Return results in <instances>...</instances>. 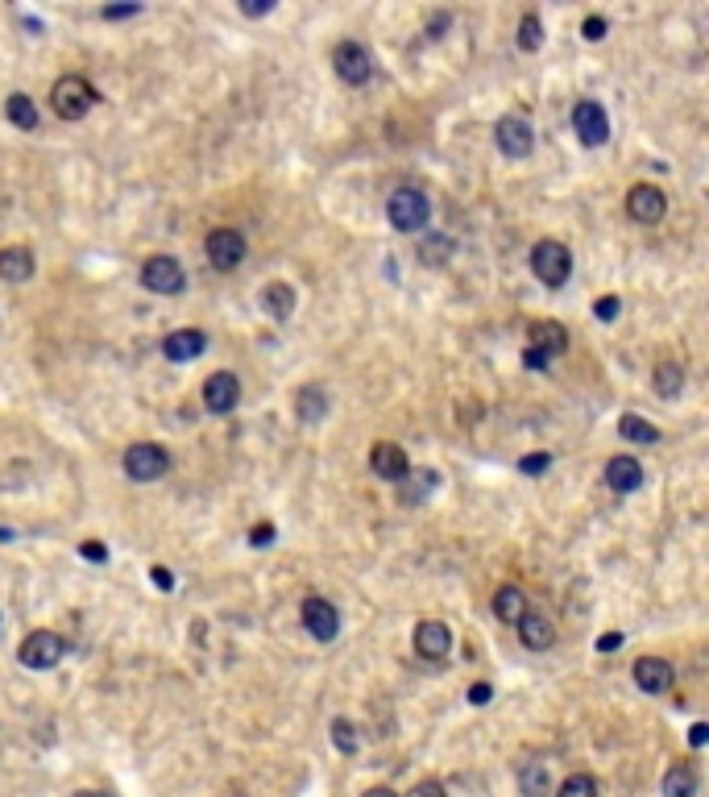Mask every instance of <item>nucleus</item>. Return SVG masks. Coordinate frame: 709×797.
Instances as JSON below:
<instances>
[{
    "label": "nucleus",
    "mask_w": 709,
    "mask_h": 797,
    "mask_svg": "<svg viewBox=\"0 0 709 797\" xmlns=\"http://www.w3.org/2000/svg\"><path fill=\"white\" fill-rule=\"evenodd\" d=\"M519 46L527 54H535V50L544 46V25H540V17H535V13H523V21H519Z\"/></svg>",
    "instance_id": "32"
},
{
    "label": "nucleus",
    "mask_w": 709,
    "mask_h": 797,
    "mask_svg": "<svg viewBox=\"0 0 709 797\" xmlns=\"http://www.w3.org/2000/svg\"><path fill=\"white\" fill-rule=\"evenodd\" d=\"M415 652L423 656V661H444V656L452 652V627L440 623V619H423L415 627Z\"/></svg>",
    "instance_id": "14"
},
{
    "label": "nucleus",
    "mask_w": 709,
    "mask_h": 797,
    "mask_svg": "<svg viewBox=\"0 0 709 797\" xmlns=\"http://www.w3.org/2000/svg\"><path fill=\"white\" fill-rule=\"evenodd\" d=\"M606 482H610V490H618V494H631V490L643 486V465H639L635 457H610V461H606Z\"/></svg>",
    "instance_id": "19"
},
{
    "label": "nucleus",
    "mask_w": 709,
    "mask_h": 797,
    "mask_svg": "<svg viewBox=\"0 0 709 797\" xmlns=\"http://www.w3.org/2000/svg\"><path fill=\"white\" fill-rule=\"evenodd\" d=\"M490 698H494V685H490V681H477V685H469V702H473V706H486Z\"/></svg>",
    "instance_id": "40"
},
{
    "label": "nucleus",
    "mask_w": 709,
    "mask_h": 797,
    "mask_svg": "<svg viewBox=\"0 0 709 797\" xmlns=\"http://www.w3.org/2000/svg\"><path fill=\"white\" fill-rule=\"evenodd\" d=\"M515 627H519L523 648H531V652H544V648H552V640H556L552 619H548V615H540V611H527Z\"/></svg>",
    "instance_id": "18"
},
{
    "label": "nucleus",
    "mask_w": 709,
    "mask_h": 797,
    "mask_svg": "<svg viewBox=\"0 0 709 797\" xmlns=\"http://www.w3.org/2000/svg\"><path fill=\"white\" fill-rule=\"evenodd\" d=\"M494 142L506 158H527L535 150V129H531L527 117H502L494 125Z\"/></svg>",
    "instance_id": "9"
},
{
    "label": "nucleus",
    "mask_w": 709,
    "mask_h": 797,
    "mask_svg": "<svg viewBox=\"0 0 709 797\" xmlns=\"http://www.w3.org/2000/svg\"><path fill=\"white\" fill-rule=\"evenodd\" d=\"M96 100H100V92H96L83 75H63L59 84L50 88V108H54V113H59L63 121L88 117L92 108H96Z\"/></svg>",
    "instance_id": "2"
},
{
    "label": "nucleus",
    "mask_w": 709,
    "mask_h": 797,
    "mask_svg": "<svg viewBox=\"0 0 709 797\" xmlns=\"http://www.w3.org/2000/svg\"><path fill=\"white\" fill-rule=\"evenodd\" d=\"M5 113H9V121L17 125V129H38V108H34V100L25 96V92H13L9 96V104H5Z\"/></svg>",
    "instance_id": "29"
},
{
    "label": "nucleus",
    "mask_w": 709,
    "mask_h": 797,
    "mask_svg": "<svg viewBox=\"0 0 709 797\" xmlns=\"http://www.w3.org/2000/svg\"><path fill=\"white\" fill-rule=\"evenodd\" d=\"M274 9V0H241V13L245 17H266Z\"/></svg>",
    "instance_id": "42"
},
{
    "label": "nucleus",
    "mask_w": 709,
    "mask_h": 797,
    "mask_svg": "<svg viewBox=\"0 0 709 797\" xmlns=\"http://www.w3.org/2000/svg\"><path fill=\"white\" fill-rule=\"evenodd\" d=\"M170 470V453L154 441H137L125 449V474L133 482H158Z\"/></svg>",
    "instance_id": "5"
},
{
    "label": "nucleus",
    "mask_w": 709,
    "mask_h": 797,
    "mask_svg": "<svg viewBox=\"0 0 709 797\" xmlns=\"http://www.w3.org/2000/svg\"><path fill=\"white\" fill-rule=\"evenodd\" d=\"M494 615H498L502 623H519V619L527 615V594H523L519 586H502V590L494 594Z\"/></svg>",
    "instance_id": "23"
},
{
    "label": "nucleus",
    "mask_w": 709,
    "mask_h": 797,
    "mask_svg": "<svg viewBox=\"0 0 709 797\" xmlns=\"http://www.w3.org/2000/svg\"><path fill=\"white\" fill-rule=\"evenodd\" d=\"M627 212H631V221H639V225H660L664 212H668V200H664V191L656 183H635L627 191Z\"/></svg>",
    "instance_id": "10"
},
{
    "label": "nucleus",
    "mask_w": 709,
    "mask_h": 797,
    "mask_svg": "<svg viewBox=\"0 0 709 797\" xmlns=\"http://www.w3.org/2000/svg\"><path fill=\"white\" fill-rule=\"evenodd\" d=\"M270 540H274V524H258L249 532V544H258V548H266Z\"/></svg>",
    "instance_id": "45"
},
{
    "label": "nucleus",
    "mask_w": 709,
    "mask_h": 797,
    "mask_svg": "<svg viewBox=\"0 0 709 797\" xmlns=\"http://www.w3.org/2000/svg\"><path fill=\"white\" fill-rule=\"evenodd\" d=\"M204 349H208V337L200 328H179V333H166V341H162V353L170 362H191V357H200Z\"/></svg>",
    "instance_id": "17"
},
{
    "label": "nucleus",
    "mask_w": 709,
    "mask_h": 797,
    "mask_svg": "<svg viewBox=\"0 0 709 797\" xmlns=\"http://www.w3.org/2000/svg\"><path fill=\"white\" fill-rule=\"evenodd\" d=\"M361 797H399V793H394V789H386V785H374V789H365Z\"/></svg>",
    "instance_id": "49"
},
{
    "label": "nucleus",
    "mask_w": 709,
    "mask_h": 797,
    "mask_svg": "<svg viewBox=\"0 0 709 797\" xmlns=\"http://www.w3.org/2000/svg\"><path fill=\"white\" fill-rule=\"evenodd\" d=\"M618 436H627V441H635V445H656L660 441L656 424L643 420V416H622L618 420Z\"/></svg>",
    "instance_id": "30"
},
{
    "label": "nucleus",
    "mask_w": 709,
    "mask_h": 797,
    "mask_svg": "<svg viewBox=\"0 0 709 797\" xmlns=\"http://www.w3.org/2000/svg\"><path fill=\"white\" fill-rule=\"evenodd\" d=\"M614 648H622V636H618V631H614V636H602V640H598V652H614Z\"/></svg>",
    "instance_id": "48"
},
{
    "label": "nucleus",
    "mask_w": 709,
    "mask_h": 797,
    "mask_svg": "<svg viewBox=\"0 0 709 797\" xmlns=\"http://www.w3.org/2000/svg\"><path fill=\"white\" fill-rule=\"evenodd\" d=\"M618 312H622V299H618V295H602L598 304H593V316L606 320V324H610V320H618Z\"/></svg>",
    "instance_id": "36"
},
{
    "label": "nucleus",
    "mask_w": 709,
    "mask_h": 797,
    "mask_svg": "<svg viewBox=\"0 0 709 797\" xmlns=\"http://www.w3.org/2000/svg\"><path fill=\"white\" fill-rule=\"evenodd\" d=\"M556 797H598V781H593L589 773H573V777H564Z\"/></svg>",
    "instance_id": "33"
},
{
    "label": "nucleus",
    "mask_w": 709,
    "mask_h": 797,
    "mask_svg": "<svg viewBox=\"0 0 709 797\" xmlns=\"http://www.w3.org/2000/svg\"><path fill=\"white\" fill-rule=\"evenodd\" d=\"M137 13H141V5H108V9H100L104 21H125V17H137Z\"/></svg>",
    "instance_id": "39"
},
{
    "label": "nucleus",
    "mask_w": 709,
    "mask_h": 797,
    "mask_svg": "<svg viewBox=\"0 0 709 797\" xmlns=\"http://www.w3.org/2000/svg\"><path fill=\"white\" fill-rule=\"evenodd\" d=\"M651 382H656V395L660 399H676L680 391H685V366H680V362H660Z\"/></svg>",
    "instance_id": "25"
},
{
    "label": "nucleus",
    "mask_w": 709,
    "mask_h": 797,
    "mask_svg": "<svg viewBox=\"0 0 709 797\" xmlns=\"http://www.w3.org/2000/svg\"><path fill=\"white\" fill-rule=\"evenodd\" d=\"M523 366H527V370H548V357H544L540 349L527 345V349H523Z\"/></svg>",
    "instance_id": "44"
},
{
    "label": "nucleus",
    "mask_w": 709,
    "mask_h": 797,
    "mask_svg": "<svg viewBox=\"0 0 709 797\" xmlns=\"http://www.w3.org/2000/svg\"><path fill=\"white\" fill-rule=\"evenodd\" d=\"M448 254H452V241H448L444 233H432V237L419 241V262H423V266H444Z\"/></svg>",
    "instance_id": "31"
},
{
    "label": "nucleus",
    "mask_w": 709,
    "mask_h": 797,
    "mask_svg": "<svg viewBox=\"0 0 709 797\" xmlns=\"http://www.w3.org/2000/svg\"><path fill=\"white\" fill-rule=\"evenodd\" d=\"M448 25H452V17H448V13H440V9H436V13H428V38H444V34H448Z\"/></svg>",
    "instance_id": "38"
},
{
    "label": "nucleus",
    "mask_w": 709,
    "mask_h": 797,
    "mask_svg": "<svg viewBox=\"0 0 709 797\" xmlns=\"http://www.w3.org/2000/svg\"><path fill=\"white\" fill-rule=\"evenodd\" d=\"M0 279L5 283L34 279V254L25 250V245H5V250H0Z\"/></svg>",
    "instance_id": "20"
},
{
    "label": "nucleus",
    "mask_w": 709,
    "mask_h": 797,
    "mask_svg": "<svg viewBox=\"0 0 709 797\" xmlns=\"http://www.w3.org/2000/svg\"><path fill=\"white\" fill-rule=\"evenodd\" d=\"M141 283H146V291H154V295H179L187 287V274H183L179 258L154 254V258L141 262Z\"/></svg>",
    "instance_id": "6"
},
{
    "label": "nucleus",
    "mask_w": 709,
    "mask_h": 797,
    "mask_svg": "<svg viewBox=\"0 0 709 797\" xmlns=\"http://www.w3.org/2000/svg\"><path fill=\"white\" fill-rule=\"evenodd\" d=\"M332 67L349 88L370 84V75H374V59H370V50H365L361 42H340L332 50Z\"/></svg>",
    "instance_id": "7"
},
{
    "label": "nucleus",
    "mask_w": 709,
    "mask_h": 797,
    "mask_svg": "<svg viewBox=\"0 0 709 797\" xmlns=\"http://www.w3.org/2000/svg\"><path fill=\"white\" fill-rule=\"evenodd\" d=\"M697 793V773L689 764H672L664 773V797H693Z\"/></svg>",
    "instance_id": "26"
},
{
    "label": "nucleus",
    "mask_w": 709,
    "mask_h": 797,
    "mask_svg": "<svg viewBox=\"0 0 709 797\" xmlns=\"http://www.w3.org/2000/svg\"><path fill=\"white\" fill-rule=\"evenodd\" d=\"M237 403H241V382H237V374L216 370V374L204 382V407L212 411V416H229Z\"/></svg>",
    "instance_id": "12"
},
{
    "label": "nucleus",
    "mask_w": 709,
    "mask_h": 797,
    "mask_svg": "<svg viewBox=\"0 0 709 797\" xmlns=\"http://www.w3.org/2000/svg\"><path fill=\"white\" fill-rule=\"evenodd\" d=\"M531 349H540L548 362H552V357H560L564 349H569V333H564V324H556V320L531 324Z\"/></svg>",
    "instance_id": "21"
},
{
    "label": "nucleus",
    "mask_w": 709,
    "mask_h": 797,
    "mask_svg": "<svg viewBox=\"0 0 709 797\" xmlns=\"http://www.w3.org/2000/svg\"><path fill=\"white\" fill-rule=\"evenodd\" d=\"M436 486H440V474H436V470H415V465H411V474L403 478V494H399V499H403L407 507H415V503L428 499Z\"/></svg>",
    "instance_id": "22"
},
{
    "label": "nucleus",
    "mask_w": 709,
    "mask_h": 797,
    "mask_svg": "<svg viewBox=\"0 0 709 797\" xmlns=\"http://www.w3.org/2000/svg\"><path fill=\"white\" fill-rule=\"evenodd\" d=\"M370 470H374L378 478H386V482H403V478L411 474V457H407L399 445L378 441V445L370 449Z\"/></svg>",
    "instance_id": "15"
},
{
    "label": "nucleus",
    "mask_w": 709,
    "mask_h": 797,
    "mask_svg": "<svg viewBox=\"0 0 709 797\" xmlns=\"http://www.w3.org/2000/svg\"><path fill=\"white\" fill-rule=\"evenodd\" d=\"M303 627L316 636L320 644H328V640H336V631H340V611L332 607L328 598H307L303 602Z\"/></svg>",
    "instance_id": "13"
},
{
    "label": "nucleus",
    "mask_w": 709,
    "mask_h": 797,
    "mask_svg": "<svg viewBox=\"0 0 709 797\" xmlns=\"http://www.w3.org/2000/svg\"><path fill=\"white\" fill-rule=\"evenodd\" d=\"M386 216L399 233H423L432 221V200L423 196L419 187H399L394 196L386 200Z\"/></svg>",
    "instance_id": "1"
},
{
    "label": "nucleus",
    "mask_w": 709,
    "mask_h": 797,
    "mask_svg": "<svg viewBox=\"0 0 709 797\" xmlns=\"http://www.w3.org/2000/svg\"><path fill=\"white\" fill-rule=\"evenodd\" d=\"M154 586H158V590H170V586H175V577H170V573L158 565V569H154Z\"/></svg>",
    "instance_id": "47"
},
{
    "label": "nucleus",
    "mask_w": 709,
    "mask_h": 797,
    "mask_svg": "<svg viewBox=\"0 0 709 797\" xmlns=\"http://www.w3.org/2000/svg\"><path fill=\"white\" fill-rule=\"evenodd\" d=\"M548 465H552L548 453H527V457L519 461V470H523L527 478H540V474H548Z\"/></svg>",
    "instance_id": "35"
},
{
    "label": "nucleus",
    "mask_w": 709,
    "mask_h": 797,
    "mask_svg": "<svg viewBox=\"0 0 709 797\" xmlns=\"http://www.w3.org/2000/svg\"><path fill=\"white\" fill-rule=\"evenodd\" d=\"M573 129L585 146H606L610 142V117L598 100H577L573 108Z\"/></svg>",
    "instance_id": "8"
},
{
    "label": "nucleus",
    "mask_w": 709,
    "mask_h": 797,
    "mask_svg": "<svg viewBox=\"0 0 709 797\" xmlns=\"http://www.w3.org/2000/svg\"><path fill=\"white\" fill-rule=\"evenodd\" d=\"M75 797H108V793H96V789H83V793H75Z\"/></svg>",
    "instance_id": "50"
},
{
    "label": "nucleus",
    "mask_w": 709,
    "mask_h": 797,
    "mask_svg": "<svg viewBox=\"0 0 709 797\" xmlns=\"http://www.w3.org/2000/svg\"><path fill=\"white\" fill-rule=\"evenodd\" d=\"M63 652H67V644H63L59 631H30V636H25V644H21V652H17V661H21L25 669L42 673V669H54V665H59Z\"/></svg>",
    "instance_id": "4"
},
{
    "label": "nucleus",
    "mask_w": 709,
    "mask_h": 797,
    "mask_svg": "<svg viewBox=\"0 0 709 797\" xmlns=\"http://www.w3.org/2000/svg\"><path fill=\"white\" fill-rule=\"evenodd\" d=\"M635 685L643 694H668L672 690V665L664 656H639L635 661Z\"/></svg>",
    "instance_id": "16"
},
{
    "label": "nucleus",
    "mask_w": 709,
    "mask_h": 797,
    "mask_svg": "<svg viewBox=\"0 0 709 797\" xmlns=\"http://www.w3.org/2000/svg\"><path fill=\"white\" fill-rule=\"evenodd\" d=\"M519 785H523V797H548V789H552L548 764H540V760L523 764V768H519Z\"/></svg>",
    "instance_id": "27"
},
{
    "label": "nucleus",
    "mask_w": 709,
    "mask_h": 797,
    "mask_svg": "<svg viewBox=\"0 0 709 797\" xmlns=\"http://www.w3.org/2000/svg\"><path fill=\"white\" fill-rule=\"evenodd\" d=\"M531 270L544 287H564L573 274V254L560 241H535L531 245Z\"/></svg>",
    "instance_id": "3"
},
{
    "label": "nucleus",
    "mask_w": 709,
    "mask_h": 797,
    "mask_svg": "<svg viewBox=\"0 0 709 797\" xmlns=\"http://www.w3.org/2000/svg\"><path fill=\"white\" fill-rule=\"evenodd\" d=\"M705 739H709V727H705V723H693V727H689V744H693V748H701Z\"/></svg>",
    "instance_id": "46"
},
{
    "label": "nucleus",
    "mask_w": 709,
    "mask_h": 797,
    "mask_svg": "<svg viewBox=\"0 0 709 797\" xmlns=\"http://www.w3.org/2000/svg\"><path fill=\"white\" fill-rule=\"evenodd\" d=\"M332 744L345 752V756H353V752H357V727H353L349 719H336V723H332Z\"/></svg>",
    "instance_id": "34"
},
{
    "label": "nucleus",
    "mask_w": 709,
    "mask_h": 797,
    "mask_svg": "<svg viewBox=\"0 0 709 797\" xmlns=\"http://www.w3.org/2000/svg\"><path fill=\"white\" fill-rule=\"evenodd\" d=\"M262 304H266V312H270L274 320H287V316L295 312V287H291V283H270V287L262 291Z\"/></svg>",
    "instance_id": "24"
},
{
    "label": "nucleus",
    "mask_w": 709,
    "mask_h": 797,
    "mask_svg": "<svg viewBox=\"0 0 709 797\" xmlns=\"http://www.w3.org/2000/svg\"><path fill=\"white\" fill-rule=\"evenodd\" d=\"M204 254L216 270H237L245 258V237L237 229H212L204 241Z\"/></svg>",
    "instance_id": "11"
},
{
    "label": "nucleus",
    "mask_w": 709,
    "mask_h": 797,
    "mask_svg": "<svg viewBox=\"0 0 709 797\" xmlns=\"http://www.w3.org/2000/svg\"><path fill=\"white\" fill-rule=\"evenodd\" d=\"M79 553L88 557V561H96V565H100V561H108V548H104L100 540H83V544H79Z\"/></svg>",
    "instance_id": "41"
},
{
    "label": "nucleus",
    "mask_w": 709,
    "mask_h": 797,
    "mask_svg": "<svg viewBox=\"0 0 709 797\" xmlns=\"http://www.w3.org/2000/svg\"><path fill=\"white\" fill-rule=\"evenodd\" d=\"M407 797H448V793H444V785H440V781H419Z\"/></svg>",
    "instance_id": "43"
},
{
    "label": "nucleus",
    "mask_w": 709,
    "mask_h": 797,
    "mask_svg": "<svg viewBox=\"0 0 709 797\" xmlns=\"http://www.w3.org/2000/svg\"><path fill=\"white\" fill-rule=\"evenodd\" d=\"M581 34H585L589 42H602V38H606V17H598V13H593V17H585Z\"/></svg>",
    "instance_id": "37"
},
{
    "label": "nucleus",
    "mask_w": 709,
    "mask_h": 797,
    "mask_svg": "<svg viewBox=\"0 0 709 797\" xmlns=\"http://www.w3.org/2000/svg\"><path fill=\"white\" fill-rule=\"evenodd\" d=\"M295 411H299V420H303V424H320V420H324V411H328V395H324L320 387H303V391H299Z\"/></svg>",
    "instance_id": "28"
}]
</instances>
